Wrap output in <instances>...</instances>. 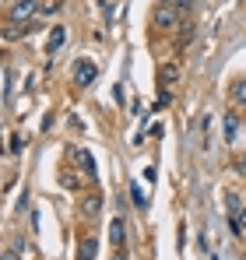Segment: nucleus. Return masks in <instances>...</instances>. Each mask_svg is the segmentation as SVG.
<instances>
[{"mask_svg": "<svg viewBox=\"0 0 246 260\" xmlns=\"http://www.w3.org/2000/svg\"><path fill=\"white\" fill-rule=\"evenodd\" d=\"M176 21H179V11L172 4H159L155 7V28H176Z\"/></svg>", "mask_w": 246, "mask_h": 260, "instance_id": "obj_3", "label": "nucleus"}, {"mask_svg": "<svg viewBox=\"0 0 246 260\" xmlns=\"http://www.w3.org/2000/svg\"><path fill=\"white\" fill-rule=\"evenodd\" d=\"M95 78H99V67H95L91 60H84V56H81V60L74 63V85H78V88H88Z\"/></svg>", "mask_w": 246, "mask_h": 260, "instance_id": "obj_2", "label": "nucleus"}, {"mask_svg": "<svg viewBox=\"0 0 246 260\" xmlns=\"http://www.w3.org/2000/svg\"><path fill=\"white\" fill-rule=\"evenodd\" d=\"M64 43H67V28H64V25H56V28H49V39H46V53L53 56V53H56V49H60Z\"/></svg>", "mask_w": 246, "mask_h": 260, "instance_id": "obj_4", "label": "nucleus"}, {"mask_svg": "<svg viewBox=\"0 0 246 260\" xmlns=\"http://www.w3.org/2000/svg\"><path fill=\"white\" fill-rule=\"evenodd\" d=\"M236 137V116H225V141Z\"/></svg>", "mask_w": 246, "mask_h": 260, "instance_id": "obj_11", "label": "nucleus"}, {"mask_svg": "<svg viewBox=\"0 0 246 260\" xmlns=\"http://www.w3.org/2000/svg\"><path fill=\"white\" fill-rule=\"evenodd\" d=\"M113 260H127V257H123V250H116V257H113Z\"/></svg>", "mask_w": 246, "mask_h": 260, "instance_id": "obj_14", "label": "nucleus"}, {"mask_svg": "<svg viewBox=\"0 0 246 260\" xmlns=\"http://www.w3.org/2000/svg\"><path fill=\"white\" fill-rule=\"evenodd\" d=\"M232 95H236V102H246V81H236Z\"/></svg>", "mask_w": 246, "mask_h": 260, "instance_id": "obj_12", "label": "nucleus"}, {"mask_svg": "<svg viewBox=\"0 0 246 260\" xmlns=\"http://www.w3.org/2000/svg\"><path fill=\"white\" fill-rule=\"evenodd\" d=\"M74 162L81 166V173H88V176H91V169H95V162H91V155H88V151H81V148H78V151H74Z\"/></svg>", "mask_w": 246, "mask_h": 260, "instance_id": "obj_9", "label": "nucleus"}, {"mask_svg": "<svg viewBox=\"0 0 246 260\" xmlns=\"http://www.w3.org/2000/svg\"><path fill=\"white\" fill-rule=\"evenodd\" d=\"M239 225H243V229H246V211H243V215H239Z\"/></svg>", "mask_w": 246, "mask_h": 260, "instance_id": "obj_15", "label": "nucleus"}, {"mask_svg": "<svg viewBox=\"0 0 246 260\" xmlns=\"http://www.w3.org/2000/svg\"><path fill=\"white\" fill-rule=\"evenodd\" d=\"M109 239H113L116 250H123V239H127V232H123V218H113V221H109Z\"/></svg>", "mask_w": 246, "mask_h": 260, "instance_id": "obj_6", "label": "nucleus"}, {"mask_svg": "<svg viewBox=\"0 0 246 260\" xmlns=\"http://www.w3.org/2000/svg\"><path fill=\"white\" fill-rule=\"evenodd\" d=\"M159 4H172V0H159Z\"/></svg>", "mask_w": 246, "mask_h": 260, "instance_id": "obj_17", "label": "nucleus"}, {"mask_svg": "<svg viewBox=\"0 0 246 260\" xmlns=\"http://www.w3.org/2000/svg\"><path fill=\"white\" fill-rule=\"evenodd\" d=\"M28 32H32V21H11L4 28V39H25Z\"/></svg>", "mask_w": 246, "mask_h": 260, "instance_id": "obj_5", "label": "nucleus"}, {"mask_svg": "<svg viewBox=\"0 0 246 260\" xmlns=\"http://www.w3.org/2000/svg\"><path fill=\"white\" fill-rule=\"evenodd\" d=\"M225 211H229L232 218L243 215V201H239V193H225Z\"/></svg>", "mask_w": 246, "mask_h": 260, "instance_id": "obj_8", "label": "nucleus"}, {"mask_svg": "<svg viewBox=\"0 0 246 260\" xmlns=\"http://www.w3.org/2000/svg\"><path fill=\"white\" fill-rule=\"evenodd\" d=\"M179 11H190V0H179Z\"/></svg>", "mask_w": 246, "mask_h": 260, "instance_id": "obj_13", "label": "nucleus"}, {"mask_svg": "<svg viewBox=\"0 0 246 260\" xmlns=\"http://www.w3.org/2000/svg\"><path fill=\"white\" fill-rule=\"evenodd\" d=\"M130 197H134V204H137V208H148V197H144V190H141L137 183L130 186Z\"/></svg>", "mask_w": 246, "mask_h": 260, "instance_id": "obj_10", "label": "nucleus"}, {"mask_svg": "<svg viewBox=\"0 0 246 260\" xmlns=\"http://www.w3.org/2000/svg\"><path fill=\"white\" fill-rule=\"evenodd\" d=\"M239 166H243V169H246V155H243V158H239Z\"/></svg>", "mask_w": 246, "mask_h": 260, "instance_id": "obj_16", "label": "nucleus"}, {"mask_svg": "<svg viewBox=\"0 0 246 260\" xmlns=\"http://www.w3.org/2000/svg\"><path fill=\"white\" fill-rule=\"evenodd\" d=\"M39 11V0H14L7 11V21H32Z\"/></svg>", "mask_w": 246, "mask_h": 260, "instance_id": "obj_1", "label": "nucleus"}, {"mask_svg": "<svg viewBox=\"0 0 246 260\" xmlns=\"http://www.w3.org/2000/svg\"><path fill=\"white\" fill-rule=\"evenodd\" d=\"M95 250H99V243H95L91 236L78 243V257H81V260H95Z\"/></svg>", "mask_w": 246, "mask_h": 260, "instance_id": "obj_7", "label": "nucleus"}]
</instances>
